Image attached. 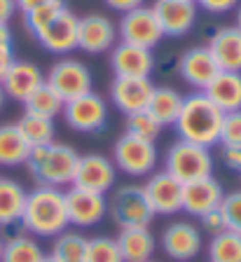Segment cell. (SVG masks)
<instances>
[{
    "label": "cell",
    "mask_w": 241,
    "mask_h": 262,
    "mask_svg": "<svg viewBox=\"0 0 241 262\" xmlns=\"http://www.w3.org/2000/svg\"><path fill=\"white\" fill-rule=\"evenodd\" d=\"M21 225L28 234L40 239H54L63 229H68L66 192L61 187L38 185L26 194Z\"/></svg>",
    "instance_id": "cell-1"
},
{
    "label": "cell",
    "mask_w": 241,
    "mask_h": 262,
    "mask_svg": "<svg viewBox=\"0 0 241 262\" xmlns=\"http://www.w3.org/2000/svg\"><path fill=\"white\" fill-rule=\"evenodd\" d=\"M225 113L204 92H194L183 98V108L176 120V131L181 141L213 147L220 143V126Z\"/></svg>",
    "instance_id": "cell-2"
},
{
    "label": "cell",
    "mask_w": 241,
    "mask_h": 262,
    "mask_svg": "<svg viewBox=\"0 0 241 262\" xmlns=\"http://www.w3.org/2000/svg\"><path fill=\"white\" fill-rule=\"evenodd\" d=\"M77 155L75 147L66 145V143H47V145H35L31 147V155L26 159V166L31 178L38 185H50V187H71L75 180L77 169Z\"/></svg>",
    "instance_id": "cell-3"
},
{
    "label": "cell",
    "mask_w": 241,
    "mask_h": 262,
    "mask_svg": "<svg viewBox=\"0 0 241 262\" xmlns=\"http://www.w3.org/2000/svg\"><path fill=\"white\" fill-rule=\"evenodd\" d=\"M164 171H169L173 178L181 180L183 185L192 183V180L206 178V176H213L211 147L178 138L164 155Z\"/></svg>",
    "instance_id": "cell-4"
},
{
    "label": "cell",
    "mask_w": 241,
    "mask_h": 262,
    "mask_svg": "<svg viewBox=\"0 0 241 262\" xmlns=\"http://www.w3.org/2000/svg\"><path fill=\"white\" fill-rule=\"evenodd\" d=\"M108 213L120 229L126 227H150L155 211L148 202L143 185H120L113 190L108 202Z\"/></svg>",
    "instance_id": "cell-5"
},
{
    "label": "cell",
    "mask_w": 241,
    "mask_h": 262,
    "mask_svg": "<svg viewBox=\"0 0 241 262\" xmlns=\"http://www.w3.org/2000/svg\"><path fill=\"white\" fill-rule=\"evenodd\" d=\"M157 147L155 143L143 141V138L122 134L113 145V164L115 169L126 176L141 178V176H150L157 169Z\"/></svg>",
    "instance_id": "cell-6"
},
{
    "label": "cell",
    "mask_w": 241,
    "mask_h": 262,
    "mask_svg": "<svg viewBox=\"0 0 241 262\" xmlns=\"http://www.w3.org/2000/svg\"><path fill=\"white\" fill-rule=\"evenodd\" d=\"M63 120L77 134H101L108 126V103L96 92L71 98L63 105Z\"/></svg>",
    "instance_id": "cell-7"
},
{
    "label": "cell",
    "mask_w": 241,
    "mask_h": 262,
    "mask_svg": "<svg viewBox=\"0 0 241 262\" xmlns=\"http://www.w3.org/2000/svg\"><path fill=\"white\" fill-rule=\"evenodd\" d=\"M117 35L122 42H132L138 47L152 49L164 40V31L159 26V19L152 7H136L132 12H124L117 26Z\"/></svg>",
    "instance_id": "cell-8"
},
{
    "label": "cell",
    "mask_w": 241,
    "mask_h": 262,
    "mask_svg": "<svg viewBox=\"0 0 241 262\" xmlns=\"http://www.w3.org/2000/svg\"><path fill=\"white\" fill-rule=\"evenodd\" d=\"M45 82L59 94L63 101H71L92 92V71L77 59H59L52 66Z\"/></svg>",
    "instance_id": "cell-9"
},
{
    "label": "cell",
    "mask_w": 241,
    "mask_h": 262,
    "mask_svg": "<svg viewBox=\"0 0 241 262\" xmlns=\"http://www.w3.org/2000/svg\"><path fill=\"white\" fill-rule=\"evenodd\" d=\"M77 21H80V16L73 10H68V5H66L50 24H45L33 38L50 54L66 56V54H71L73 49H77Z\"/></svg>",
    "instance_id": "cell-10"
},
{
    "label": "cell",
    "mask_w": 241,
    "mask_h": 262,
    "mask_svg": "<svg viewBox=\"0 0 241 262\" xmlns=\"http://www.w3.org/2000/svg\"><path fill=\"white\" fill-rule=\"evenodd\" d=\"M66 211L68 225H73V227H96L108 215V199L101 192L71 185V190H66Z\"/></svg>",
    "instance_id": "cell-11"
},
{
    "label": "cell",
    "mask_w": 241,
    "mask_h": 262,
    "mask_svg": "<svg viewBox=\"0 0 241 262\" xmlns=\"http://www.w3.org/2000/svg\"><path fill=\"white\" fill-rule=\"evenodd\" d=\"M159 244H162V251L166 253V257H171L173 262H192L202 253V229L187 220H176L164 227Z\"/></svg>",
    "instance_id": "cell-12"
},
{
    "label": "cell",
    "mask_w": 241,
    "mask_h": 262,
    "mask_svg": "<svg viewBox=\"0 0 241 262\" xmlns=\"http://www.w3.org/2000/svg\"><path fill=\"white\" fill-rule=\"evenodd\" d=\"M155 215H173L183 211V183L169 171H152L143 185Z\"/></svg>",
    "instance_id": "cell-13"
},
{
    "label": "cell",
    "mask_w": 241,
    "mask_h": 262,
    "mask_svg": "<svg viewBox=\"0 0 241 262\" xmlns=\"http://www.w3.org/2000/svg\"><path fill=\"white\" fill-rule=\"evenodd\" d=\"M115 178H117V169L113 159H108L105 155L99 152H89V155H80V159H77L73 185L105 194L108 190H113Z\"/></svg>",
    "instance_id": "cell-14"
},
{
    "label": "cell",
    "mask_w": 241,
    "mask_h": 262,
    "mask_svg": "<svg viewBox=\"0 0 241 262\" xmlns=\"http://www.w3.org/2000/svg\"><path fill=\"white\" fill-rule=\"evenodd\" d=\"M117 45V26L103 14H87L77 21V49L105 54Z\"/></svg>",
    "instance_id": "cell-15"
},
{
    "label": "cell",
    "mask_w": 241,
    "mask_h": 262,
    "mask_svg": "<svg viewBox=\"0 0 241 262\" xmlns=\"http://www.w3.org/2000/svg\"><path fill=\"white\" fill-rule=\"evenodd\" d=\"M155 84L150 77H122L115 75L110 82V101L122 115H132L138 110H148Z\"/></svg>",
    "instance_id": "cell-16"
},
{
    "label": "cell",
    "mask_w": 241,
    "mask_h": 262,
    "mask_svg": "<svg viewBox=\"0 0 241 262\" xmlns=\"http://www.w3.org/2000/svg\"><path fill=\"white\" fill-rule=\"evenodd\" d=\"M159 26L169 38H183L197 21V3L194 0H157L152 5Z\"/></svg>",
    "instance_id": "cell-17"
},
{
    "label": "cell",
    "mask_w": 241,
    "mask_h": 262,
    "mask_svg": "<svg viewBox=\"0 0 241 262\" xmlns=\"http://www.w3.org/2000/svg\"><path fill=\"white\" fill-rule=\"evenodd\" d=\"M178 73L190 87L204 92L220 73V66L215 63L208 45L206 47L199 45V47H190L187 52H183V56L178 59Z\"/></svg>",
    "instance_id": "cell-18"
},
{
    "label": "cell",
    "mask_w": 241,
    "mask_h": 262,
    "mask_svg": "<svg viewBox=\"0 0 241 262\" xmlns=\"http://www.w3.org/2000/svg\"><path fill=\"white\" fill-rule=\"evenodd\" d=\"M223 199L225 187L213 176H206V178L192 180V183L183 185V211L194 215V218H202L204 213L220 208Z\"/></svg>",
    "instance_id": "cell-19"
},
{
    "label": "cell",
    "mask_w": 241,
    "mask_h": 262,
    "mask_svg": "<svg viewBox=\"0 0 241 262\" xmlns=\"http://www.w3.org/2000/svg\"><path fill=\"white\" fill-rule=\"evenodd\" d=\"M110 68L122 77H150V73L155 71L152 49L132 42H117L110 49Z\"/></svg>",
    "instance_id": "cell-20"
},
{
    "label": "cell",
    "mask_w": 241,
    "mask_h": 262,
    "mask_svg": "<svg viewBox=\"0 0 241 262\" xmlns=\"http://www.w3.org/2000/svg\"><path fill=\"white\" fill-rule=\"evenodd\" d=\"M3 89H5V96L12 101H19L24 103L40 84H45V75L35 63L24 59H14L10 66V71L3 77Z\"/></svg>",
    "instance_id": "cell-21"
},
{
    "label": "cell",
    "mask_w": 241,
    "mask_h": 262,
    "mask_svg": "<svg viewBox=\"0 0 241 262\" xmlns=\"http://www.w3.org/2000/svg\"><path fill=\"white\" fill-rule=\"evenodd\" d=\"M208 49L215 63L220 66V71L241 73V31L236 26L218 28L208 42Z\"/></svg>",
    "instance_id": "cell-22"
},
{
    "label": "cell",
    "mask_w": 241,
    "mask_h": 262,
    "mask_svg": "<svg viewBox=\"0 0 241 262\" xmlns=\"http://www.w3.org/2000/svg\"><path fill=\"white\" fill-rule=\"evenodd\" d=\"M117 246H120L124 262H148L155 255L157 241H155V234L150 232V227H126L120 229Z\"/></svg>",
    "instance_id": "cell-23"
},
{
    "label": "cell",
    "mask_w": 241,
    "mask_h": 262,
    "mask_svg": "<svg viewBox=\"0 0 241 262\" xmlns=\"http://www.w3.org/2000/svg\"><path fill=\"white\" fill-rule=\"evenodd\" d=\"M204 94H206L223 113L241 110V73L220 71L218 75L213 77V82L204 89Z\"/></svg>",
    "instance_id": "cell-24"
},
{
    "label": "cell",
    "mask_w": 241,
    "mask_h": 262,
    "mask_svg": "<svg viewBox=\"0 0 241 262\" xmlns=\"http://www.w3.org/2000/svg\"><path fill=\"white\" fill-rule=\"evenodd\" d=\"M28 155H31V145L19 131L17 122L0 124V166H5V169L24 166Z\"/></svg>",
    "instance_id": "cell-25"
},
{
    "label": "cell",
    "mask_w": 241,
    "mask_h": 262,
    "mask_svg": "<svg viewBox=\"0 0 241 262\" xmlns=\"http://www.w3.org/2000/svg\"><path fill=\"white\" fill-rule=\"evenodd\" d=\"M24 185L14 178H0V227H12L21 223L24 206H26Z\"/></svg>",
    "instance_id": "cell-26"
},
{
    "label": "cell",
    "mask_w": 241,
    "mask_h": 262,
    "mask_svg": "<svg viewBox=\"0 0 241 262\" xmlns=\"http://www.w3.org/2000/svg\"><path fill=\"white\" fill-rule=\"evenodd\" d=\"M183 98L185 96L181 92H176L173 87H155L148 103V113L162 126H171L178 120V113L183 108Z\"/></svg>",
    "instance_id": "cell-27"
},
{
    "label": "cell",
    "mask_w": 241,
    "mask_h": 262,
    "mask_svg": "<svg viewBox=\"0 0 241 262\" xmlns=\"http://www.w3.org/2000/svg\"><path fill=\"white\" fill-rule=\"evenodd\" d=\"M47 253L33 234H14L5 239L0 262H42Z\"/></svg>",
    "instance_id": "cell-28"
},
{
    "label": "cell",
    "mask_w": 241,
    "mask_h": 262,
    "mask_svg": "<svg viewBox=\"0 0 241 262\" xmlns=\"http://www.w3.org/2000/svg\"><path fill=\"white\" fill-rule=\"evenodd\" d=\"M87 236L80 232H71L63 229L61 234H56L52 239V248H50V257L56 262H84L87 255Z\"/></svg>",
    "instance_id": "cell-29"
},
{
    "label": "cell",
    "mask_w": 241,
    "mask_h": 262,
    "mask_svg": "<svg viewBox=\"0 0 241 262\" xmlns=\"http://www.w3.org/2000/svg\"><path fill=\"white\" fill-rule=\"evenodd\" d=\"M63 105H66V101H63V98H61L47 82L40 84V87L24 101L26 113L40 115V117H50V120H54L56 115L63 113Z\"/></svg>",
    "instance_id": "cell-30"
},
{
    "label": "cell",
    "mask_w": 241,
    "mask_h": 262,
    "mask_svg": "<svg viewBox=\"0 0 241 262\" xmlns=\"http://www.w3.org/2000/svg\"><path fill=\"white\" fill-rule=\"evenodd\" d=\"M19 131L24 134L26 143L31 147L35 145H47V143L54 141V120L50 117H40V115H31L24 113L17 122Z\"/></svg>",
    "instance_id": "cell-31"
},
{
    "label": "cell",
    "mask_w": 241,
    "mask_h": 262,
    "mask_svg": "<svg viewBox=\"0 0 241 262\" xmlns=\"http://www.w3.org/2000/svg\"><path fill=\"white\" fill-rule=\"evenodd\" d=\"M208 262H241V234L232 229H223L211 236L208 244Z\"/></svg>",
    "instance_id": "cell-32"
},
{
    "label": "cell",
    "mask_w": 241,
    "mask_h": 262,
    "mask_svg": "<svg viewBox=\"0 0 241 262\" xmlns=\"http://www.w3.org/2000/svg\"><path fill=\"white\" fill-rule=\"evenodd\" d=\"M162 129H164V126L159 124L148 110H138V113L124 115V134H129V136H136V138H143V141L155 143L159 138V134H162Z\"/></svg>",
    "instance_id": "cell-33"
},
{
    "label": "cell",
    "mask_w": 241,
    "mask_h": 262,
    "mask_svg": "<svg viewBox=\"0 0 241 262\" xmlns=\"http://www.w3.org/2000/svg\"><path fill=\"white\" fill-rule=\"evenodd\" d=\"M84 262H124L117 239H113V236H94V239H89Z\"/></svg>",
    "instance_id": "cell-34"
},
{
    "label": "cell",
    "mask_w": 241,
    "mask_h": 262,
    "mask_svg": "<svg viewBox=\"0 0 241 262\" xmlns=\"http://www.w3.org/2000/svg\"><path fill=\"white\" fill-rule=\"evenodd\" d=\"M63 7H66L63 0H50V3H42V5L33 7V10L24 12V26H26V31L31 33V35H35V33H38L45 24H50Z\"/></svg>",
    "instance_id": "cell-35"
},
{
    "label": "cell",
    "mask_w": 241,
    "mask_h": 262,
    "mask_svg": "<svg viewBox=\"0 0 241 262\" xmlns=\"http://www.w3.org/2000/svg\"><path fill=\"white\" fill-rule=\"evenodd\" d=\"M220 211H223V215H225L227 229L241 234V190H234V192H230V194L225 192Z\"/></svg>",
    "instance_id": "cell-36"
},
{
    "label": "cell",
    "mask_w": 241,
    "mask_h": 262,
    "mask_svg": "<svg viewBox=\"0 0 241 262\" xmlns=\"http://www.w3.org/2000/svg\"><path fill=\"white\" fill-rule=\"evenodd\" d=\"M218 145H241V110L225 113Z\"/></svg>",
    "instance_id": "cell-37"
},
{
    "label": "cell",
    "mask_w": 241,
    "mask_h": 262,
    "mask_svg": "<svg viewBox=\"0 0 241 262\" xmlns=\"http://www.w3.org/2000/svg\"><path fill=\"white\" fill-rule=\"evenodd\" d=\"M199 223H202V227L206 229L211 236L220 234L223 229H227V223H225V215H223V211H220V208H213V211L204 213L202 218H199Z\"/></svg>",
    "instance_id": "cell-38"
},
{
    "label": "cell",
    "mask_w": 241,
    "mask_h": 262,
    "mask_svg": "<svg viewBox=\"0 0 241 262\" xmlns=\"http://www.w3.org/2000/svg\"><path fill=\"white\" fill-rule=\"evenodd\" d=\"M220 157L227 169L241 173V145H220Z\"/></svg>",
    "instance_id": "cell-39"
},
{
    "label": "cell",
    "mask_w": 241,
    "mask_h": 262,
    "mask_svg": "<svg viewBox=\"0 0 241 262\" xmlns=\"http://www.w3.org/2000/svg\"><path fill=\"white\" fill-rule=\"evenodd\" d=\"M194 3H197V7L211 12V14H225L239 5V0H194Z\"/></svg>",
    "instance_id": "cell-40"
},
{
    "label": "cell",
    "mask_w": 241,
    "mask_h": 262,
    "mask_svg": "<svg viewBox=\"0 0 241 262\" xmlns=\"http://www.w3.org/2000/svg\"><path fill=\"white\" fill-rule=\"evenodd\" d=\"M12 61H14V47L12 45H0V82H3L5 73L10 71Z\"/></svg>",
    "instance_id": "cell-41"
},
{
    "label": "cell",
    "mask_w": 241,
    "mask_h": 262,
    "mask_svg": "<svg viewBox=\"0 0 241 262\" xmlns=\"http://www.w3.org/2000/svg\"><path fill=\"white\" fill-rule=\"evenodd\" d=\"M17 10V0H0V24H10Z\"/></svg>",
    "instance_id": "cell-42"
},
{
    "label": "cell",
    "mask_w": 241,
    "mask_h": 262,
    "mask_svg": "<svg viewBox=\"0 0 241 262\" xmlns=\"http://www.w3.org/2000/svg\"><path fill=\"white\" fill-rule=\"evenodd\" d=\"M108 3V7H113V10H117V12H132V10H136V7H141L145 0H105Z\"/></svg>",
    "instance_id": "cell-43"
},
{
    "label": "cell",
    "mask_w": 241,
    "mask_h": 262,
    "mask_svg": "<svg viewBox=\"0 0 241 262\" xmlns=\"http://www.w3.org/2000/svg\"><path fill=\"white\" fill-rule=\"evenodd\" d=\"M42 3H50V0H17V7L21 12H28V10H33V7L42 5Z\"/></svg>",
    "instance_id": "cell-44"
},
{
    "label": "cell",
    "mask_w": 241,
    "mask_h": 262,
    "mask_svg": "<svg viewBox=\"0 0 241 262\" xmlns=\"http://www.w3.org/2000/svg\"><path fill=\"white\" fill-rule=\"evenodd\" d=\"M0 45H12L10 24H0Z\"/></svg>",
    "instance_id": "cell-45"
},
{
    "label": "cell",
    "mask_w": 241,
    "mask_h": 262,
    "mask_svg": "<svg viewBox=\"0 0 241 262\" xmlns=\"http://www.w3.org/2000/svg\"><path fill=\"white\" fill-rule=\"evenodd\" d=\"M5 89H3V84H0V110H3V105H5Z\"/></svg>",
    "instance_id": "cell-46"
},
{
    "label": "cell",
    "mask_w": 241,
    "mask_h": 262,
    "mask_svg": "<svg viewBox=\"0 0 241 262\" xmlns=\"http://www.w3.org/2000/svg\"><path fill=\"white\" fill-rule=\"evenodd\" d=\"M234 26L241 31V5H239V10H236V24H234Z\"/></svg>",
    "instance_id": "cell-47"
},
{
    "label": "cell",
    "mask_w": 241,
    "mask_h": 262,
    "mask_svg": "<svg viewBox=\"0 0 241 262\" xmlns=\"http://www.w3.org/2000/svg\"><path fill=\"white\" fill-rule=\"evenodd\" d=\"M3 248H5V236L0 234V257H3Z\"/></svg>",
    "instance_id": "cell-48"
},
{
    "label": "cell",
    "mask_w": 241,
    "mask_h": 262,
    "mask_svg": "<svg viewBox=\"0 0 241 262\" xmlns=\"http://www.w3.org/2000/svg\"><path fill=\"white\" fill-rule=\"evenodd\" d=\"M42 262H56V260H52V257H50V255H47V257H45V260H42Z\"/></svg>",
    "instance_id": "cell-49"
},
{
    "label": "cell",
    "mask_w": 241,
    "mask_h": 262,
    "mask_svg": "<svg viewBox=\"0 0 241 262\" xmlns=\"http://www.w3.org/2000/svg\"><path fill=\"white\" fill-rule=\"evenodd\" d=\"M148 262H152V260H148Z\"/></svg>",
    "instance_id": "cell-50"
}]
</instances>
